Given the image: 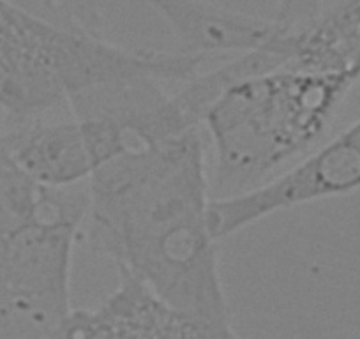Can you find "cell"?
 Masks as SVG:
<instances>
[{
  "label": "cell",
  "instance_id": "obj_5",
  "mask_svg": "<svg viewBox=\"0 0 360 339\" xmlns=\"http://www.w3.org/2000/svg\"><path fill=\"white\" fill-rule=\"evenodd\" d=\"M53 339H248L231 321H212L166 306L143 286L119 276L99 304L72 309Z\"/></svg>",
  "mask_w": 360,
  "mask_h": 339
},
{
  "label": "cell",
  "instance_id": "obj_6",
  "mask_svg": "<svg viewBox=\"0 0 360 339\" xmlns=\"http://www.w3.org/2000/svg\"><path fill=\"white\" fill-rule=\"evenodd\" d=\"M169 27L180 53L209 60L263 53L274 20L248 15L207 0H145Z\"/></svg>",
  "mask_w": 360,
  "mask_h": 339
},
{
  "label": "cell",
  "instance_id": "obj_4",
  "mask_svg": "<svg viewBox=\"0 0 360 339\" xmlns=\"http://www.w3.org/2000/svg\"><path fill=\"white\" fill-rule=\"evenodd\" d=\"M360 191V119L259 188L212 202L217 242L278 212Z\"/></svg>",
  "mask_w": 360,
  "mask_h": 339
},
{
  "label": "cell",
  "instance_id": "obj_7",
  "mask_svg": "<svg viewBox=\"0 0 360 339\" xmlns=\"http://www.w3.org/2000/svg\"><path fill=\"white\" fill-rule=\"evenodd\" d=\"M270 57L360 83V0H341L302 25L276 22Z\"/></svg>",
  "mask_w": 360,
  "mask_h": 339
},
{
  "label": "cell",
  "instance_id": "obj_8",
  "mask_svg": "<svg viewBox=\"0 0 360 339\" xmlns=\"http://www.w3.org/2000/svg\"><path fill=\"white\" fill-rule=\"evenodd\" d=\"M55 20L75 29L103 36V11L98 0H34Z\"/></svg>",
  "mask_w": 360,
  "mask_h": 339
},
{
  "label": "cell",
  "instance_id": "obj_2",
  "mask_svg": "<svg viewBox=\"0 0 360 339\" xmlns=\"http://www.w3.org/2000/svg\"><path fill=\"white\" fill-rule=\"evenodd\" d=\"M207 60L180 51L124 48L0 0V131L50 119L98 89L141 78L180 85Z\"/></svg>",
  "mask_w": 360,
  "mask_h": 339
},
{
  "label": "cell",
  "instance_id": "obj_9",
  "mask_svg": "<svg viewBox=\"0 0 360 339\" xmlns=\"http://www.w3.org/2000/svg\"><path fill=\"white\" fill-rule=\"evenodd\" d=\"M323 0H278L276 22L283 25H302L323 11Z\"/></svg>",
  "mask_w": 360,
  "mask_h": 339
},
{
  "label": "cell",
  "instance_id": "obj_3",
  "mask_svg": "<svg viewBox=\"0 0 360 339\" xmlns=\"http://www.w3.org/2000/svg\"><path fill=\"white\" fill-rule=\"evenodd\" d=\"M353 87L342 76L292 65L233 79L202 124L214 152L212 188L242 195L311 154Z\"/></svg>",
  "mask_w": 360,
  "mask_h": 339
},
{
  "label": "cell",
  "instance_id": "obj_1",
  "mask_svg": "<svg viewBox=\"0 0 360 339\" xmlns=\"http://www.w3.org/2000/svg\"><path fill=\"white\" fill-rule=\"evenodd\" d=\"M210 189L203 129L138 145L86 181L83 237L166 306L231 321Z\"/></svg>",
  "mask_w": 360,
  "mask_h": 339
}]
</instances>
